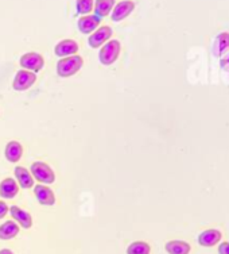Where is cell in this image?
<instances>
[{
  "mask_svg": "<svg viewBox=\"0 0 229 254\" xmlns=\"http://www.w3.org/2000/svg\"><path fill=\"white\" fill-rule=\"evenodd\" d=\"M15 179H16V183L20 188L23 190H30L34 187V177L31 176L29 169H26L25 166H16L14 171Z\"/></svg>",
  "mask_w": 229,
  "mask_h": 254,
  "instance_id": "13",
  "label": "cell"
},
{
  "mask_svg": "<svg viewBox=\"0 0 229 254\" xmlns=\"http://www.w3.org/2000/svg\"><path fill=\"white\" fill-rule=\"evenodd\" d=\"M19 192V186L16 180H12L11 177H7L0 183V196L3 199H14Z\"/></svg>",
  "mask_w": 229,
  "mask_h": 254,
  "instance_id": "14",
  "label": "cell"
},
{
  "mask_svg": "<svg viewBox=\"0 0 229 254\" xmlns=\"http://www.w3.org/2000/svg\"><path fill=\"white\" fill-rule=\"evenodd\" d=\"M8 210H10V207L5 204L4 201H0V219H3L8 214Z\"/></svg>",
  "mask_w": 229,
  "mask_h": 254,
  "instance_id": "22",
  "label": "cell"
},
{
  "mask_svg": "<svg viewBox=\"0 0 229 254\" xmlns=\"http://www.w3.org/2000/svg\"><path fill=\"white\" fill-rule=\"evenodd\" d=\"M10 215L12 216V219L19 225V227H23V229H31L33 226V216L30 212H27L23 208H20L18 205H12L10 207Z\"/></svg>",
  "mask_w": 229,
  "mask_h": 254,
  "instance_id": "9",
  "label": "cell"
},
{
  "mask_svg": "<svg viewBox=\"0 0 229 254\" xmlns=\"http://www.w3.org/2000/svg\"><path fill=\"white\" fill-rule=\"evenodd\" d=\"M120 52H122V45L117 39H111L108 41L107 44H104L101 46V49L98 52V61L102 64V65H112L117 61L119 56H120Z\"/></svg>",
  "mask_w": 229,
  "mask_h": 254,
  "instance_id": "2",
  "label": "cell"
},
{
  "mask_svg": "<svg viewBox=\"0 0 229 254\" xmlns=\"http://www.w3.org/2000/svg\"><path fill=\"white\" fill-rule=\"evenodd\" d=\"M115 4H116L115 0H96V1H94V5H93L94 15L98 16V18L108 16V15L112 12Z\"/></svg>",
  "mask_w": 229,
  "mask_h": 254,
  "instance_id": "19",
  "label": "cell"
},
{
  "mask_svg": "<svg viewBox=\"0 0 229 254\" xmlns=\"http://www.w3.org/2000/svg\"><path fill=\"white\" fill-rule=\"evenodd\" d=\"M4 156L5 158L10 162L15 164L18 162L23 156V146L22 143L18 141H10L7 145H5L4 149Z\"/></svg>",
  "mask_w": 229,
  "mask_h": 254,
  "instance_id": "15",
  "label": "cell"
},
{
  "mask_svg": "<svg viewBox=\"0 0 229 254\" xmlns=\"http://www.w3.org/2000/svg\"><path fill=\"white\" fill-rule=\"evenodd\" d=\"M20 227L18 223H15L12 220H7L3 225H0V240L10 241L19 234Z\"/></svg>",
  "mask_w": 229,
  "mask_h": 254,
  "instance_id": "17",
  "label": "cell"
},
{
  "mask_svg": "<svg viewBox=\"0 0 229 254\" xmlns=\"http://www.w3.org/2000/svg\"><path fill=\"white\" fill-rule=\"evenodd\" d=\"M19 64L22 69H26L37 74L44 69L45 60L39 53H26L20 57Z\"/></svg>",
  "mask_w": 229,
  "mask_h": 254,
  "instance_id": "4",
  "label": "cell"
},
{
  "mask_svg": "<svg viewBox=\"0 0 229 254\" xmlns=\"http://www.w3.org/2000/svg\"><path fill=\"white\" fill-rule=\"evenodd\" d=\"M30 173L35 180L39 181L41 184H45V186L53 184L55 181V173H54L53 169L42 161L33 162V165L30 168Z\"/></svg>",
  "mask_w": 229,
  "mask_h": 254,
  "instance_id": "3",
  "label": "cell"
},
{
  "mask_svg": "<svg viewBox=\"0 0 229 254\" xmlns=\"http://www.w3.org/2000/svg\"><path fill=\"white\" fill-rule=\"evenodd\" d=\"M221 238H223V234L221 231L217 229H209L202 231L200 235H198V244L204 248H212V246H216L221 242Z\"/></svg>",
  "mask_w": 229,
  "mask_h": 254,
  "instance_id": "12",
  "label": "cell"
},
{
  "mask_svg": "<svg viewBox=\"0 0 229 254\" xmlns=\"http://www.w3.org/2000/svg\"><path fill=\"white\" fill-rule=\"evenodd\" d=\"M220 66L224 69V70H227V72H229V54L227 56V57H224V59L221 60V63H220Z\"/></svg>",
  "mask_w": 229,
  "mask_h": 254,
  "instance_id": "24",
  "label": "cell"
},
{
  "mask_svg": "<svg viewBox=\"0 0 229 254\" xmlns=\"http://www.w3.org/2000/svg\"><path fill=\"white\" fill-rule=\"evenodd\" d=\"M229 49V33H220L216 37L213 46H212V53L215 57H223V54L227 53Z\"/></svg>",
  "mask_w": 229,
  "mask_h": 254,
  "instance_id": "16",
  "label": "cell"
},
{
  "mask_svg": "<svg viewBox=\"0 0 229 254\" xmlns=\"http://www.w3.org/2000/svg\"><path fill=\"white\" fill-rule=\"evenodd\" d=\"M84 60L81 56L74 54L64 57L57 63V74L59 77H72L74 74L80 72V69L83 68Z\"/></svg>",
  "mask_w": 229,
  "mask_h": 254,
  "instance_id": "1",
  "label": "cell"
},
{
  "mask_svg": "<svg viewBox=\"0 0 229 254\" xmlns=\"http://www.w3.org/2000/svg\"><path fill=\"white\" fill-rule=\"evenodd\" d=\"M166 252L169 254H189L190 253V245L185 242V241L174 240L169 241L167 244L165 245Z\"/></svg>",
  "mask_w": 229,
  "mask_h": 254,
  "instance_id": "18",
  "label": "cell"
},
{
  "mask_svg": "<svg viewBox=\"0 0 229 254\" xmlns=\"http://www.w3.org/2000/svg\"><path fill=\"white\" fill-rule=\"evenodd\" d=\"M101 23V18H98L96 15H83L77 22L78 30L83 34H92L93 31L98 29V26Z\"/></svg>",
  "mask_w": 229,
  "mask_h": 254,
  "instance_id": "10",
  "label": "cell"
},
{
  "mask_svg": "<svg viewBox=\"0 0 229 254\" xmlns=\"http://www.w3.org/2000/svg\"><path fill=\"white\" fill-rule=\"evenodd\" d=\"M219 254H229V242H221L219 245Z\"/></svg>",
  "mask_w": 229,
  "mask_h": 254,
  "instance_id": "23",
  "label": "cell"
},
{
  "mask_svg": "<svg viewBox=\"0 0 229 254\" xmlns=\"http://www.w3.org/2000/svg\"><path fill=\"white\" fill-rule=\"evenodd\" d=\"M0 254H14V252L10 249H1L0 250Z\"/></svg>",
  "mask_w": 229,
  "mask_h": 254,
  "instance_id": "25",
  "label": "cell"
},
{
  "mask_svg": "<svg viewBox=\"0 0 229 254\" xmlns=\"http://www.w3.org/2000/svg\"><path fill=\"white\" fill-rule=\"evenodd\" d=\"M37 81V74L26 70V69H20L18 73L15 74L14 81H12V88L15 91H27L31 88Z\"/></svg>",
  "mask_w": 229,
  "mask_h": 254,
  "instance_id": "5",
  "label": "cell"
},
{
  "mask_svg": "<svg viewBox=\"0 0 229 254\" xmlns=\"http://www.w3.org/2000/svg\"><path fill=\"white\" fill-rule=\"evenodd\" d=\"M93 0H76V10L80 15H89L93 11Z\"/></svg>",
  "mask_w": 229,
  "mask_h": 254,
  "instance_id": "21",
  "label": "cell"
},
{
  "mask_svg": "<svg viewBox=\"0 0 229 254\" xmlns=\"http://www.w3.org/2000/svg\"><path fill=\"white\" fill-rule=\"evenodd\" d=\"M113 34V30L109 27V26H101V27H98L93 31L91 37L88 38V44L91 48L93 49H98V48H101L102 45L107 44L108 41L111 39Z\"/></svg>",
  "mask_w": 229,
  "mask_h": 254,
  "instance_id": "6",
  "label": "cell"
},
{
  "mask_svg": "<svg viewBox=\"0 0 229 254\" xmlns=\"http://www.w3.org/2000/svg\"><path fill=\"white\" fill-rule=\"evenodd\" d=\"M77 52L78 44L73 39H62L54 48V54L57 57H61V59L69 57V56H74V54H77Z\"/></svg>",
  "mask_w": 229,
  "mask_h": 254,
  "instance_id": "11",
  "label": "cell"
},
{
  "mask_svg": "<svg viewBox=\"0 0 229 254\" xmlns=\"http://www.w3.org/2000/svg\"><path fill=\"white\" fill-rule=\"evenodd\" d=\"M151 253V246L143 242V241H135L127 248V254H150Z\"/></svg>",
  "mask_w": 229,
  "mask_h": 254,
  "instance_id": "20",
  "label": "cell"
},
{
  "mask_svg": "<svg viewBox=\"0 0 229 254\" xmlns=\"http://www.w3.org/2000/svg\"><path fill=\"white\" fill-rule=\"evenodd\" d=\"M33 188H34V195L37 200L39 201V204L49 205V207L55 204V195L51 188L45 184H37Z\"/></svg>",
  "mask_w": 229,
  "mask_h": 254,
  "instance_id": "7",
  "label": "cell"
},
{
  "mask_svg": "<svg viewBox=\"0 0 229 254\" xmlns=\"http://www.w3.org/2000/svg\"><path fill=\"white\" fill-rule=\"evenodd\" d=\"M134 10H135V3L134 1H131V0H123L119 4H115L112 12H111V19L113 22L124 20Z\"/></svg>",
  "mask_w": 229,
  "mask_h": 254,
  "instance_id": "8",
  "label": "cell"
}]
</instances>
